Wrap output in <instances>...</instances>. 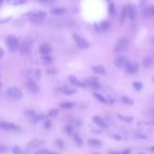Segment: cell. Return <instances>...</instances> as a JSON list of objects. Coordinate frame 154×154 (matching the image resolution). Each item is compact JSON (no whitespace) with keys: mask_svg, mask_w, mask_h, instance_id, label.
Returning a JSON list of instances; mask_svg holds the SVG:
<instances>
[{"mask_svg":"<svg viewBox=\"0 0 154 154\" xmlns=\"http://www.w3.org/2000/svg\"><path fill=\"white\" fill-rule=\"evenodd\" d=\"M6 44H8V48L9 50H10V52H12V53L17 52V51L19 50V47H20L19 40H18L15 36H9V37L6 38Z\"/></svg>","mask_w":154,"mask_h":154,"instance_id":"6da1fadb","label":"cell"},{"mask_svg":"<svg viewBox=\"0 0 154 154\" xmlns=\"http://www.w3.org/2000/svg\"><path fill=\"white\" fill-rule=\"evenodd\" d=\"M6 94H8L9 97L13 99H20L22 98V92H21L20 89H18L17 87H11V88L8 89L6 91Z\"/></svg>","mask_w":154,"mask_h":154,"instance_id":"7a4b0ae2","label":"cell"},{"mask_svg":"<svg viewBox=\"0 0 154 154\" xmlns=\"http://www.w3.org/2000/svg\"><path fill=\"white\" fill-rule=\"evenodd\" d=\"M128 46H129V40H128L126 37L119 38L118 40L116 41V44H115V52H122V51H126Z\"/></svg>","mask_w":154,"mask_h":154,"instance_id":"3957f363","label":"cell"},{"mask_svg":"<svg viewBox=\"0 0 154 154\" xmlns=\"http://www.w3.org/2000/svg\"><path fill=\"white\" fill-rule=\"evenodd\" d=\"M73 39L76 44H77V47H79L80 49H88L89 47H90V43L83 37L78 35V34H73Z\"/></svg>","mask_w":154,"mask_h":154,"instance_id":"277c9868","label":"cell"},{"mask_svg":"<svg viewBox=\"0 0 154 154\" xmlns=\"http://www.w3.org/2000/svg\"><path fill=\"white\" fill-rule=\"evenodd\" d=\"M130 63L129 59L127 58L126 56H117L115 60H114V64L118 69H126L127 66Z\"/></svg>","mask_w":154,"mask_h":154,"instance_id":"5b68a950","label":"cell"},{"mask_svg":"<svg viewBox=\"0 0 154 154\" xmlns=\"http://www.w3.org/2000/svg\"><path fill=\"white\" fill-rule=\"evenodd\" d=\"M0 128L2 130H5V131H18V130H20V128L17 125L9 122V121H0Z\"/></svg>","mask_w":154,"mask_h":154,"instance_id":"8992f818","label":"cell"},{"mask_svg":"<svg viewBox=\"0 0 154 154\" xmlns=\"http://www.w3.org/2000/svg\"><path fill=\"white\" fill-rule=\"evenodd\" d=\"M127 13H128V17L130 18V20H135L137 15V12H136V8L133 3H129L127 4Z\"/></svg>","mask_w":154,"mask_h":154,"instance_id":"52a82bcc","label":"cell"},{"mask_svg":"<svg viewBox=\"0 0 154 154\" xmlns=\"http://www.w3.org/2000/svg\"><path fill=\"white\" fill-rule=\"evenodd\" d=\"M25 86H27L29 91L32 92V93H38V92H39V87H38V85L33 80V79H29V80H27Z\"/></svg>","mask_w":154,"mask_h":154,"instance_id":"ba28073f","label":"cell"},{"mask_svg":"<svg viewBox=\"0 0 154 154\" xmlns=\"http://www.w3.org/2000/svg\"><path fill=\"white\" fill-rule=\"evenodd\" d=\"M39 52H40L41 55H50V53L52 52V47H51L50 43L44 42L42 44H40L39 47Z\"/></svg>","mask_w":154,"mask_h":154,"instance_id":"9c48e42d","label":"cell"},{"mask_svg":"<svg viewBox=\"0 0 154 154\" xmlns=\"http://www.w3.org/2000/svg\"><path fill=\"white\" fill-rule=\"evenodd\" d=\"M68 80H69V82L71 83L72 86H74V87H78V88H83V87H86L85 82L80 81L78 78H76L75 76H69Z\"/></svg>","mask_w":154,"mask_h":154,"instance_id":"30bf717a","label":"cell"},{"mask_svg":"<svg viewBox=\"0 0 154 154\" xmlns=\"http://www.w3.org/2000/svg\"><path fill=\"white\" fill-rule=\"evenodd\" d=\"M92 120H93L94 124H96L98 127L102 128V129H106V128H108V125L106 124V121L101 118L100 116H98V115H94L93 118H92Z\"/></svg>","mask_w":154,"mask_h":154,"instance_id":"8fae6325","label":"cell"},{"mask_svg":"<svg viewBox=\"0 0 154 154\" xmlns=\"http://www.w3.org/2000/svg\"><path fill=\"white\" fill-rule=\"evenodd\" d=\"M85 85L86 86H89L90 88H93V89H100V85L98 83V81H97V79L94 78V77H91V78L87 79L86 81H85Z\"/></svg>","mask_w":154,"mask_h":154,"instance_id":"7c38bea8","label":"cell"},{"mask_svg":"<svg viewBox=\"0 0 154 154\" xmlns=\"http://www.w3.org/2000/svg\"><path fill=\"white\" fill-rule=\"evenodd\" d=\"M39 145H41V142L40 140H37V139H34V140H31L28 145H27V152H32L33 150L37 149Z\"/></svg>","mask_w":154,"mask_h":154,"instance_id":"4fadbf2b","label":"cell"},{"mask_svg":"<svg viewBox=\"0 0 154 154\" xmlns=\"http://www.w3.org/2000/svg\"><path fill=\"white\" fill-rule=\"evenodd\" d=\"M138 68H139V64L136 62H130L128 66H127V68L125 69L126 70V72L128 74H133V73H136L137 71H138Z\"/></svg>","mask_w":154,"mask_h":154,"instance_id":"5bb4252c","label":"cell"},{"mask_svg":"<svg viewBox=\"0 0 154 154\" xmlns=\"http://www.w3.org/2000/svg\"><path fill=\"white\" fill-rule=\"evenodd\" d=\"M92 71L94 72L97 75H101V76H106L107 75V70L105 69L104 66H93L92 67Z\"/></svg>","mask_w":154,"mask_h":154,"instance_id":"9a60e30c","label":"cell"},{"mask_svg":"<svg viewBox=\"0 0 154 154\" xmlns=\"http://www.w3.org/2000/svg\"><path fill=\"white\" fill-rule=\"evenodd\" d=\"M28 16L29 17H43L46 18L47 16V13L44 11H41V10H33L31 12L28 13Z\"/></svg>","mask_w":154,"mask_h":154,"instance_id":"2e32d148","label":"cell"},{"mask_svg":"<svg viewBox=\"0 0 154 154\" xmlns=\"http://www.w3.org/2000/svg\"><path fill=\"white\" fill-rule=\"evenodd\" d=\"M128 18V13H127V5H124L120 11V16H119V22L120 24H124Z\"/></svg>","mask_w":154,"mask_h":154,"instance_id":"e0dca14e","label":"cell"},{"mask_svg":"<svg viewBox=\"0 0 154 154\" xmlns=\"http://www.w3.org/2000/svg\"><path fill=\"white\" fill-rule=\"evenodd\" d=\"M60 91L62 92L63 94H66V95H73V94L76 93L75 89L70 86H63L62 88L60 89Z\"/></svg>","mask_w":154,"mask_h":154,"instance_id":"ac0fdd59","label":"cell"},{"mask_svg":"<svg viewBox=\"0 0 154 154\" xmlns=\"http://www.w3.org/2000/svg\"><path fill=\"white\" fill-rule=\"evenodd\" d=\"M29 19H30V21L33 24L35 25H40L43 23V21H44V18L43 17H29Z\"/></svg>","mask_w":154,"mask_h":154,"instance_id":"d6986e66","label":"cell"},{"mask_svg":"<svg viewBox=\"0 0 154 154\" xmlns=\"http://www.w3.org/2000/svg\"><path fill=\"white\" fill-rule=\"evenodd\" d=\"M67 10L64 8H54L51 10V14L52 15H55V16H58V15H62L63 13H66Z\"/></svg>","mask_w":154,"mask_h":154,"instance_id":"ffe728a7","label":"cell"},{"mask_svg":"<svg viewBox=\"0 0 154 154\" xmlns=\"http://www.w3.org/2000/svg\"><path fill=\"white\" fill-rule=\"evenodd\" d=\"M19 49H20V53L22 54V55H25V54H28L29 51H30V44H29L27 41H24V42L19 47Z\"/></svg>","mask_w":154,"mask_h":154,"instance_id":"44dd1931","label":"cell"},{"mask_svg":"<svg viewBox=\"0 0 154 154\" xmlns=\"http://www.w3.org/2000/svg\"><path fill=\"white\" fill-rule=\"evenodd\" d=\"M88 144L90 145L91 147L93 148H99L101 146V142L99 139H96V138H91L88 140Z\"/></svg>","mask_w":154,"mask_h":154,"instance_id":"7402d4cb","label":"cell"},{"mask_svg":"<svg viewBox=\"0 0 154 154\" xmlns=\"http://www.w3.org/2000/svg\"><path fill=\"white\" fill-rule=\"evenodd\" d=\"M152 64H153V59L151 57H145L144 60H143V67L146 69H149Z\"/></svg>","mask_w":154,"mask_h":154,"instance_id":"603a6c76","label":"cell"},{"mask_svg":"<svg viewBox=\"0 0 154 154\" xmlns=\"http://www.w3.org/2000/svg\"><path fill=\"white\" fill-rule=\"evenodd\" d=\"M93 96L99 101V102H101V104H108V102H109V101L107 100L106 97H105V96H102L101 94H99V93H96V92H94Z\"/></svg>","mask_w":154,"mask_h":154,"instance_id":"cb8c5ba5","label":"cell"},{"mask_svg":"<svg viewBox=\"0 0 154 154\" xmlns=\"http://www.w3.org/2000/svg\"><path fill=\"white\" fill-rule=\"evenodd\" d=\"M75 104L74 102H71V101H67V102H62L60 104V108L64 109V110H71V109L74 108Z\"/></svg>","mask_w":154,"mask_h":154,"instance_id":"d4e9b609","label":"cell"},{"mask_svg":"<svg viewBox=\"0 0 154 154\" xmlns=\"http://www.w3.org/2000/svg\"><path fill=\"white\" fill-rule=\"evenodd\" d=\"M121 101L124 102L125 105H128V106H132L134 102V100L129 97V96H121Z\"/></svg>","mask_w":154,"mask_h":154,"instance_id":"484cf974","label":"cell"},{"mask_svg":"<svg viewBox=\"0 0 154 154\" xmlns=\"http://www.w3.org/2000/svg\"><path fill=\"white\" fill-rule=\"evenodd\" d=\"M133 88L135 91L139 92V91H142L143 88H144V85H143L142 81H134L133 82Z\"/></svg>","mask_w":154,"mask_h":154,"instance_id":"4316f807","label":"cell"},{"mask_svg":"<svg viewBox=\"0 0 154 154\" xmlns=\"http://www.w3.org/2000/svg\"><path fill=\"white\" fill-rule=\"evenodd\" d=\"M117 116H118V118L120 120L126 121V122H132V120H133V117L132 116H126V115H120V114H118Z\"/></svg>","mask_w":154,"mask_h":154,"instance_id":"83f0119b","label":"cell"},{"mask_svg":"<svg viewBox=\"0 0 154 154\" xmlns=\"http://www.w3.org/2000/svg\"><path fill=\"white\" fill-rule=\"evenodd\" d=\"M72 135H73V138H74V140H75L76 145H77V146H82L83 142H82V139L79 137V135H77L76 133H72Z\"/></svg>","mask_w":154,"mask_h":154,"instance_id":"f1b7e54d","label":"cell"},{"mask_svg":"<svg viewBox=\"0 0 154 154\" xmlns=\"http://www.w3.org/2000/svg\"><path fill=\"white\" fill-rule=\"evenodd\" d=\"M109 28H110V23H109L108 21H102V22L99 24L100 31H107L109 30Z\"/></svg>","mask_w":154,"mask_h":154,"instance_id":"f546056e","label":"cell"},{"mask_svg":"<svg viewBox=\"0 0 154 154\" xmlns=\"http://www.w3.org/2000/svg\"><path fill=\"white\" fill-rule=\"evenodd\" d=\"M12 153L13 154H24V152L21 150L20 147H18V146H14L12 148Z\"/></svg>","mask_w":154,"mask_h":154,"instance_id":"4dcf8cb0","label":"cell"},{"mask_svg":"<svg viewBox=\"0 0 154 154\" xmlns=\"http://www.w3.org/2000/svg\"><path fill=\"white\" fill-rule=\"evenodd\" d=\"M115 13H116L115 4H114V3H110V5H109V14L111 16H114L115 15Z\"/></svg>","mask_w":154,"mask_h":154,"instance_id":"1f68e13d","label":"cell"},{"mask_svg":"<svg viewBox=\"0 0 154 154\" xmlns=\"http://www.w3.org/2000/svg\"><path fill=\"white\" fill-rule=\"evenodd\" d=\"M48 115L49 117H56L58 115V109H52V110H50Z\"/></svg>","mask_w":154,"mask_h":154,"instance_id":"d6a6232c","label":"cell"},{"mask_svg":"<svg viewBox=\"0 0 154 154\" xmlns=\"http://www.w3.org/2000/svg\"><path fill=\"white\" fill-rule=\"evenodd\" d=\"M41 59H42V61L44 63H50V62L53 61V59H52V57H51L50 55H43Z\"/></svg>","mask_w":154,"mask_h":154,"instance_id":"836d02e7","label":"cell"},{"mask_svg":"<svg viewBox=\"0 0 154 154\" xmlns=\"http://www.w3.org/2000/svg\"><path fill=\"white\" fill-rule=\"evenodd\" d=\"M36 1L43 3V4H53V3H55L56 0H36Z\"/></svg>","mask_w":154,"mask_h":154,"instance_id":"e575fe53","label":"cell"},{"mask_svg":"<svg viewBox=\"0 0 154 154\" xmlns=\"http://www.w3.org/2000/svg\"><path fill=\"white\" fill-rule=\"evenodd\" d=\"M25 1H27V0H10V2L12 3V4H15V5L23 4V3H25Z\"/></svg>","mask_w":154,"mask_h":154,"instance_id":"d590c367","label":"cell"},{"mask_svg":"<svg viewBox=\"0 0 154 154\" xmlns=\"http://www.w3.org/2000/svg\"><path fill=\"white\" fill-rule=\"evenodd\" d=\"M35 154H57V153L50 152V151H48V150H39V151H37Z\"/></svg>","mask_w":154,"mask_h":154,"instance_id":"8d00e7d4","label":"cell"},{"mask_svg":"<svg viewBox=\"0 0 154 154\" xmlns=\"http://www.w3.org/2000/svg\"><path fill=\"white\" fill-rule=\"evenodd\" d=\"M51 126H52V122H51V120L46 119V120H44V128H46V129H50Z\"/></svg>","mask_w":154,"mask_h":154,"instance_id":"74e56055","label":"cell"},{"mask_svg":"<svg viewBox=\"0 0 154 154\" xmlns=\"http://www.w3.org/2000/svg\"><path fill=\"white\" fill-rule=\"evenodd\" d=\"M56 144L58 145L59 148H61V149H62V148H63V142H61L60 139H57V142H56Z\"/></svg>","mask_w":154,"mask_h":154,"instance_id":"f35d334b","label":"cell"},{"mask_svg":"<svg viewBox=\"0 0 154 154\" xmlns=\"http://www.w3.org/2000/svg\"><path fill=\"white\" fill-rule=\"evenodd\" d=\"M136 136L139 137V138H142V139H147V136H146V135H143L142 133H137V134H136Z\"/></svg>","mask_w":154,"mask_h":154,"instance_id":"ab89813d","label":"cell"},{"mask_svg":"<svg viewBox=\"0 0 154 154\" xmlns=\"http://www.w3.org/2000/svg\"><path fill=\"white\" fill-rule=\"evenodd\" d=\"M121 154H131V150L130 149H125L124 151L121 152Z\"/></svg>","mask_w":154,"mask_h":154,"instance_id":"60d3db41","label":"cell"},{"mask_svg":"<svg viewBox=\"0 0 154 154\" xmlns=\"http://www.w3.org/2000/svg\"><path fill=\"white\" fill-rule=\"evenodd\" d=\"M3 56H4V51H3L2 49L0 48V59H2Z\"/></svg>","mask_w":154,"mask_h":154,"instance_id":"b9f144b4","label":"cell"},{"mask_svg":"<svg viewBox=\"0 0 154 154\" xmlns=\"http://www.w3.org/2000/svg\"><path fill=\"white\" fill-rule=\"evenodd\" d=\"M5 151H6V148H5L4 146H0V152L3 153V152H5Z\"/></svg>","mask_w":154,"mask_h":154,"instance_id":"7bdbcfd3","label":"cell"},{"mask_svg":"<svg viewBox=\"0 0 154 154\" xmlns=\"http://www.w3.org/2000/svg\"><path fill=\"white\" fill-rule=\"evenodd\" d=\"M150 14H151L152 16H154V6H152L151 10H150Z\"/></svg>","mask_w":154,"mask_h":154,"instance_id":"ee69618b","label":"cell"},{"mask_svg":"<svg viewBox=\"0 0 154 154\" xmlns=\"http://www.w3.org/2000/svg\"><path fill=\"white\" fill-rule=\"evenodd\" d=\"M150 41H151V44H152V46H154V36L151 38V39H150Z\"/></svg>","mask_w":154,"mask_h":154,"instance_id":"f6af8a7d","label":"cell"},{"mask_svg":"<svg viewBox=\"0 0 154 154\" xmlns=\"http://www.w3.org/2000/svg\"><path fill=\"white\" fill-rule=\"evenodd\" d=\"M110 154H121V152H110Z\"/></svg>","mask_w":154,"mask_h":154,"instance_id":"bcb514c9","label":"cell"},{"mask_svg":"<svg viewBox=\"0 0 154 154\" xmlns=\"http://www.w3.org/2000/svg\"><path fill=\"white\" fill-rule=\"evenodd\" d=\"M150 151H151V152H154V146H152L151 148H150Z\"/></svg>","mask_w":154,"mask_h":154,"instance_id":"7dc6e473","label":"cell"},{"mask_svg":"<svg viewBox=\"0 0 154 154\" xmlns=\"http://www.w3.org/2000/svg\"><path fill=\"white\" fill-rule=\"evenodd\" d=\"M2 2H3V0H0V6H1V4H2Z\"/></svg>","mask_w":154,"mask_h":154,"instance_id":"c3c4849f","label":"cell"},{"mask_svg":"<svg viewBox=\"0 0 154 154\" xmlns=\"http://www.w3.org/2000/svg\"><path fill=\"white\" fill-rule=\"evenodd\" d=\"M1 88H2V83L0 82V90H1Z\"/></svg>","mask_w":154,"mask_h":154,"instance_id":"681fc988","label":"cell"},{"mask_svg":"<svg viewBox=\"0 0 154 154\" xmlns=\"http://www.w3.org/2000/svg\"><path fill=\"white\" fill-rule=\"evenodd\" d=\"M138 154H146V153H143V152H139Z\"/></svg>","mask_w":154,"mask_h":154,"instance_id":"f907efd6","label":"cell"},{"mask_svg":"<svg viewBox=\"0 0 154 154\" xmlns=\"http://www.w3.org/2000/svg\"><path fill=\"white\" fill-rule=\"evenodd\" d=\"M152 80H153V82H154V77H153V79H152Z\"/></svg>","mask_w":154,"mask_h":154,"instance_id":"816d5d0a","label":"cell"},{"mask_svg":"<svg viewBox=\"0 0 154 154\" xmlns=\"http://www.w3.org/2000/svg\"><path fill=\"white\" fill-rule=\"evenodd\" d=\"M93 154H99V153H93Z\"/></svg>","mask_w":154,"mask_h":154,"instance_id":"f5cc1de1","label":"cell"}]
</instances>
